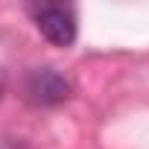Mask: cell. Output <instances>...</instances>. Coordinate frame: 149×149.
Here are the masks:
<instances>
[{"mask_svg": "<svg viewBox=\"0 0 149 149\" xmlns=\"http://www.w3.org/2000/svg\"><path fill=\"white\" fill-rule=\"evenodd\" d=\"M70 79L64 73H58L56 67H32L24 79V97L26 102L38 105V108H50L58 105L70 97Z\"/></svg>", "mask_w": 149, "mask_h": 149, "instance_id": "7a4b0ae2", "label": "cell"}, {"mask_svg": "<svg viewBox=\"0 0 149 149\" xmlns=\"http://www.w3.org/2000/svg\"><path fill=\"white\" fill-rule=\"evenodd\" d=\"M29 18L35 21L38 32L53 47L67 50L73 41H76L79 24H76V9H73V6H64V3H38V6H29Z\"/></svg>", "mask_w": 149, "mask_h": 149, "instance_id": "6da1fadb", "label": "cell"}, {"mask_svg": "<svg viewBox=\"0 0 149 149\" xmlns=\"http://www.w3.org/2000/svg\"><path fill=\"white\" fill-rule=\"evenodd\" d=\"M3 88H6V76H3V70H0V94H3Z\"/></svg>", "mask_w": 149, "mask_h": 149, "instance_id": "277c9868", "label": "cell"}, {"mask_svg": "<svg viewBox=\"0 0 149 149\" xmlns=\"http://www.w3.org/2000/svg\"><path fill=\"white\" fill-rule=\"evenodd\" d=\"M0 149H26L21 140H15V137H6V134H0Z\"/></svg>", "mask_w": 149, "mask_h": 149, "instance_id": "3957f363", "label": "cell"}]
</instances>
